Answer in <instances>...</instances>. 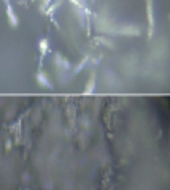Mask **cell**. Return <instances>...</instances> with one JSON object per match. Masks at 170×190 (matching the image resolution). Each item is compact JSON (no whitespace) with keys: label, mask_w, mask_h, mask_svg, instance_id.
Here are the masks:
<instances>
[{"label":"cell","mask_w":170,"mask_h":190,"mask_svg":"<svg viewBox=\"0 0 170 190\" xmlns=\"http://www.w3.org/2000/svg\"><path fill=\"white\" fill-rule=\"evenodd\" d=\"M8 14H10V17H11V22L13 24H16V19H14V14L11 13V8H8Z\"/></svg>","instance_id":"obj_1"}]
</instances>
